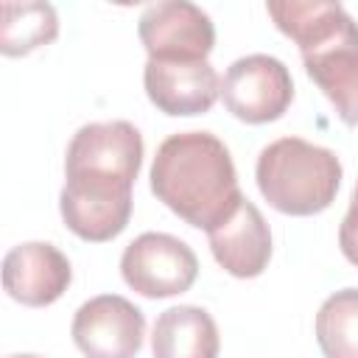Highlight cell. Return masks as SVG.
Listing matches in <instances>:
<instances>
[{
  "label": "cell",
  "instance_id": "52a82bcc",
  "mask_svg": "<svg viewBox=\"0 0 358 358\" xmlns=\"http://www.w3.org/2000/svg\"><path fill=\"white\" fill-rule=\"evenodd\" d=\"M148 59L162 62H207L215 45V25L207 11L187 0L151 3L137 22Z\"/></svg>",
  "mask_w": 358,
  "mask_h": 358
},
{
  "label": "cell",
  "instance_id": "2e32d148",
  "mask_svg": "<svg viewBox=\"0 0 358 358\" xmlns=\"http://www.w3.org/2000/svg\"><path fill=\"white\" fill-rule=\"evenodd\" d=\"M8 358H42V355H31V352H25V355H8Z\"/></svg>",
  "mask_w": 358,
  "mask_h": 358
},
{
  "label": "cell",
  "instance_id": "8992f818",
  "mask_svg": "<svg viewBox=\"0 0 358 358\" xmlns=\"http://www.w3.org/2000/svg\"><path fill=\"white\" fill-rule=\"evenodd\" d=\"M224 106L243 123L260 126L280 120L294 101V81L288 67L268 56L252 53L235 59L221 81Z\"/></svg>",
  "mask_w": 358,
  "mask_h": 358
},
{
  "label": "cell",
  "instance_id": "6da1fadb",
  "mask_svg": "<svg viewBox=\"0 0 358 358\" xmlns=\"http://www.w3.org/2000/svg\"><path fill=\"white\" fill-rule=\"evenodd\" d=\"M143 165V134L129 120L81 126L64 157L62 221L90 243L117 238L131 218V187Z\"/></svg>",
  "mask_w": 358,
  "mask_h": 358
},
{
  "label": "cell",
  "instance_id": "5bb4252c",
  "mask_svg": "<svg viewBox=\"0 0 358 358\" xmlns=\"http://www.w3.org/2000/svg\"><path fill=\"white\" fill-rule=\"evenodd\" d=\"M316 341L324 358H358V288H341L322 302Z\"/></svg>",
  "mask_w": 358,
  "mask_h": 358
},
{
  "label": "cell",
  "instance_id": "5b68a950",
  "mask_svg": "<svg viewBox=\"0 0 358 358\" xmlns=\"http://www.w3.org/2000/svg\"><path fill=\"white\" fill-rule=\"evenodd\" d=\"M123 282L148 299H165L190 291L199 274L196 252L168 232L137 235L120 257Z\"/></svg>",
  "mask_w": 358,
  "mask_h": 358
},
{
  "label": "cell",
  "instance_id": "4fadbf2b",
  "mask_svg": "<svg viewBox=\"0 0 358 358\" xmlns=\"http://www.w3.org/2000/svg\"><path fill=\"white\" fill-rule=\"evenodd\" d=\"M59 36V17L50 3H3L0 50L6 56H25L50 45Z\"/></svg>",
  "mask_w": 358,
  "mask_h": 358
},
{
  "label": "cell",
  "instance_id": "7c38bea8",
  "mask_svg": "<svg viewBox=\"0 0 358 358\" xmlns=\"http://www.w3.org/2000/svg\"><path fill=\"white\" fill-rule=\"evenodd\" d=\"M215 319L199 305H176L157 316L151 333L154 358H218Z\"/></svg>",
  "mask_w": 358,
  "mask_h": 358
},
{
  "label": "cell",
  "instance_id": "9c48e42d",
  "mask_svg": "<svg viewBox=\"0 0 358 358\" xmlns=\"http://www.w3.org/2000/svg\"><path fill=\"white\" fill-rule=\"evenodd\" d=\"M73 282L70 260L62 249L45 241H28L8 249L3 257L6 294L28 308L53 305Z\"/></svg>",
  "mask_w": 358,
  "mask_h": 358
},
{
  "label": "cell",
  "instance_id": "8fae6325",
  "mask_svg": "<svg viewBox=\"0 0 358 358\" xmlns=\"http://www.w3.org/2000/svg\"><path fill=\"white\" fill-rule=\"evenodd\" d=\"M207 238L215 263L232 277H260L271 260V229L249 199H243L224 224L210 229Z\"/></svg>",
  "mask_w": 358,
  "mask_h": 358
},
{
  "label": "cell",
  "instance_id": "277c9868",
  "mask_svg": "<svg viewBox=\"0 0 358 358\" xmlns=\"http://www.w3.org/2000/svg\"><path fill=\"white\" fill-rule=\"evenodd\" d=\"M255 179L277 213L319 215L336 201L341 162L330 148L302 137H280L260 151Z\"/></svg>",
  "mask_w": 358,
  "mask_h": 358
},
{
  "label": "cell",
  "instance_id": "ba28073f",
  "mask_svg": "<svg viewBox=\"0 0 358 358\" xmlns=\"http://www.w3.org/2000/svg\"><path fill=\"white\" fill-rule=\"evenodd\" d=\"M70 336L84 358H134L143 347L145 316L126 296L101 294L76 310Z\"/></svg>",
  "mask_w": 358,
  "mask_h": 358
},
{
  "label": "cell",
  "instance_id": "7a4b0ae2",
  "mask_svg": "<svg viewBox=\"0 0 358 358\" xmlns=\"http://www.w3.org/2000/svg\"><path fill=\"white\" fill-rule=\"evenodd\" d=\"M151 193L204 232L224 224L246 199L229 148L213 131H176L162 140L151 165Z\"/></svg>",
  "mask_w": 358,
  "mask_h": 358
},
{
  "label": "cell",
  "instance_id": "3957f363",
  "mask_svg": "<svg viewBox=\"0 0 358 358\" xmlns=\"http://www.w3.org/2000/svg\"><path fill=\"white\" fill-rule=\"evenodd\" d=\"M274 25L296 42L305 73L347 126H358V22L341 3L271 0Z\"/></svg>",
  "mask_w": 358,
  "mask_h": 358
},
{
  "label": "cell",
  "instance_id": "9a60e30c",
  "mask_svg": "<svg viewBox=\"0 0 358 358\" xmlns=\"http://www.w3.org/2000/svg\"><path fill=\"white\" fill-rule=\"evenodd\" d=\"M338 246H341V255L358 266V182L352 187V199H350V210L338 227Z\"/></svg>",
  "mask_w": 358,
  "mask_h": 358
},
{
  "label": "cell",
  "instance_id": "30bf717a",
  "mask_svg": "<svg viewBox=\"0 0 358 358\" xmlns=\"http://www.w3.org/2000/svg\"><path fill=\"white\" fill-rule=\"evenodd\" d=\"M148 101L171 117H193L213 109L221 95V78L210 62L148 59L143 70Z\"/></svg>",
  "mask_w": 358,
  "mask_h": 358
}]
</instances>
